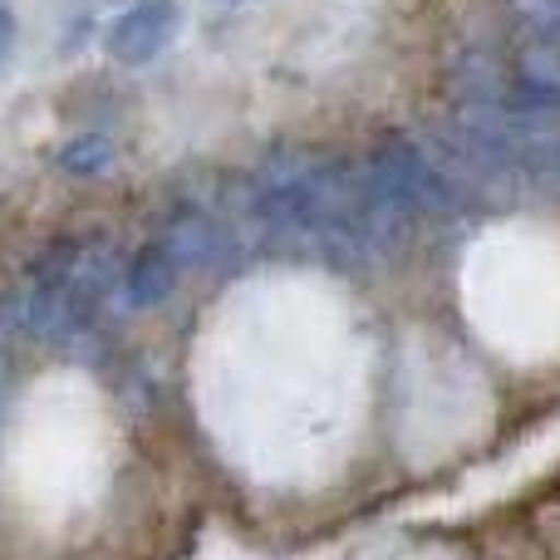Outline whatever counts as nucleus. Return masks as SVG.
<instances>
[{
	"instance_id": "0eeeda50",
	"label": "nucleus",
	"mask_w": 560,
	"mask_h": 560,
	"mask_svg": "<svg viewBox=\"0 0 560 560\" xmlns=\"http://www.w3.org/2000/svg\"><path fill=\"white\" fill-rule=\"evenodd\" d=\"M5 339H15V329H10V310H5V300H0V349H5Z\"/></svg>"
},
{
	"instance_id": "39448f33",
	"label": "nucleus",
	"mask_w": 560,
	"mask_h": 560,
	"mask_svg": "<svg viewBox=\"0 0 560 560\" xmlns=\"http://www.w3.org/2000/svg\"><path fill=\"white\" fill-rule=\"evenodd\" d=\"M512 20L526 49L560 59V0H512Z\"/></svg>"
},
{
	"instance_id": "423d86ee",
	"label": "nucleus",
	"mask_w": 560,
	"mask_h": 560,
	"mask_svg": "<svg viewBox=\"0 0 560 560\" xmlns=\"http://www.w3.org/2000/svg\"><path fill=\"white\" fill-rule=\"evenodd\" d=\"M15 45H20V15H15V5H10V0H0V69L10 65Z\"/></svg>"
},
{
	"instance_id": "f03ea898",
	"label": "nucleus",
	"mask_w": 560,
	"mask_h": 560,
	"mask_svg": "<svg viewBox=\"0 0 560 560\" xmlns=\"http://www.w3.org/2000/svg\"><path fill=\"white\" fill-rule=\"evenodd\" d=\"M158 246L173 256L177 271L187 280L197 271H212V266L232 252V236H226V226L207 212H177L173 222H167V232L158 236Z\"/></svg>"
},
{
	"instance_id": "20e7f679",
	"label": "nucleus",
	"mask_w": 560,
	"mask_h": 560,
	"mask_svg": "<svg viewBox=\"0 0 560 560\" xmlns=\"http://www.w3.org/2000/svg\"><path fill=\"white\" fill-rule=\"evenodd\" d=\"M55 167L65 177H74V183H94V177H104L114 167V143L104 133H74L69 143H59Z\"/></svg>"
},
{
	"instance_id": "7ed1b4c3",
	"label": "nucleus",
	"mask_w": 560,
	"mask_h": 560,
	"mask_svg": "<svg viewBox=\"0 0 560 560\" xmlns=\"http://www.w3.org/2000/svg\"><path fill=\"white\" fill-rule=\"evenodd\" d=\"M183 285V271H177V261L163 252L158 242L138 246L133 256L124 261V271H118V290H124V300L133 310H158L173 300V290Z\"/></svg>"
},
{
	"instance_id": "f257e3e1",
	"label": "nucleus",
	"mask_w": 560,
	"mask_h": 560,
	"mask_svg": "<svg viewBox=\"0 0 560 560\" xmlns=\"http://www.w3.org/2000/svg\"><path fill=\"white\" fill-rule=\"evenodd\" d=\"M177 30H183V5L177 0H133L124 15H114L104 49L118 65H153L173 49Z\"/></svg>"
}]
</instances>
